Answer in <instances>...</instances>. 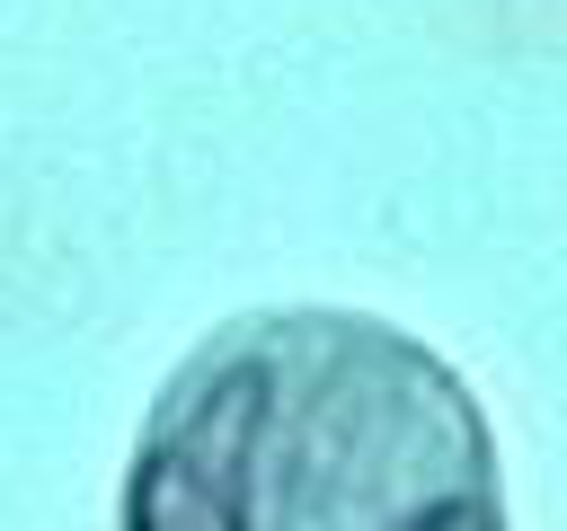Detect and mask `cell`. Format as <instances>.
<instances>
[{
	"label": "cell",
	"mask_w": 567,
	"mask_h": 531,
	"mask_svg": "<svg viewBox=\"0 0 567 531\" xmlns=\"http://www.w3.org/2000/svg\"><path fill=\"white\" fill-rule=\"evenodd\" d=\"M124 531H505L470 381L372 310H248L142 416Z\"/></svg>",
	"instance_id": "obj_1"
}]
</instances>
